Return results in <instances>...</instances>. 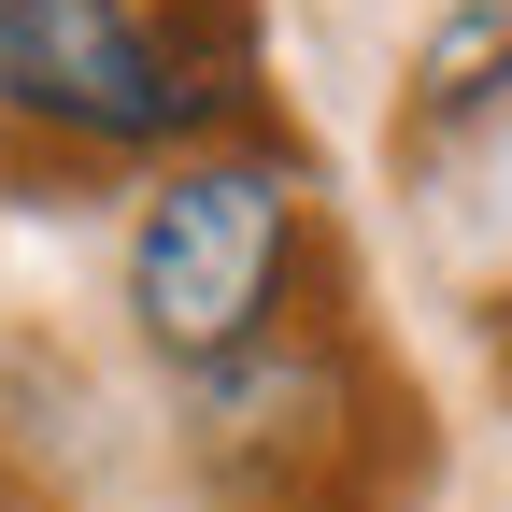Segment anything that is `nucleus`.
Segmentation results:
<instances>
[{
    "mask_svg": "<svg viewBox=\"0 0 512 512\" xmlns=\"http://www.w3.org/2000/svg\"><path fill=\"white\" fill-rule=\"evenodd\" d=\"M256 0H0V114L86 157H171L242 100Z\"/></svg>",
    "mask_w": 512,
    "mask_h": 512,
    "instance_id": "obj_1",
    "label": "nucleus"
},
{
    "mask_svg": "<svg viewBox=\"0 0 512 512\" xmlns=\"http://www.w3.org/2000/svg\"><path fill=\"white\" fill-rule=\"evenodd\" d=\"M285 285H299V171L256 157V143L171 157L143 228H128V328L171 370L228 384L242 356H271Z\"/></svg>",
    "mask_w": 512,
    "mask_h": 512,
    "instance_id": "obj_2",
    "label": "nucleus"
}]
</instances>
